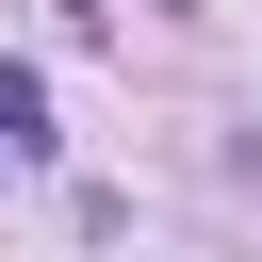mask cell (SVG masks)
<instances>
[{
  "instance_id": "6da1fadb",
  "label": "cell",
  "mask_w": 262,
  "mask_h": 262,
  "mask_svg": "<svg viewBox=\"0 0 262 262\" xmlns=\"http://www.w3.org/2000/svg\"><path fill=\"white\" fill-rule=\"evenodd\" d=\"M0 164H49V82L0 66Z\"/></svg>"
}]
</instances>
